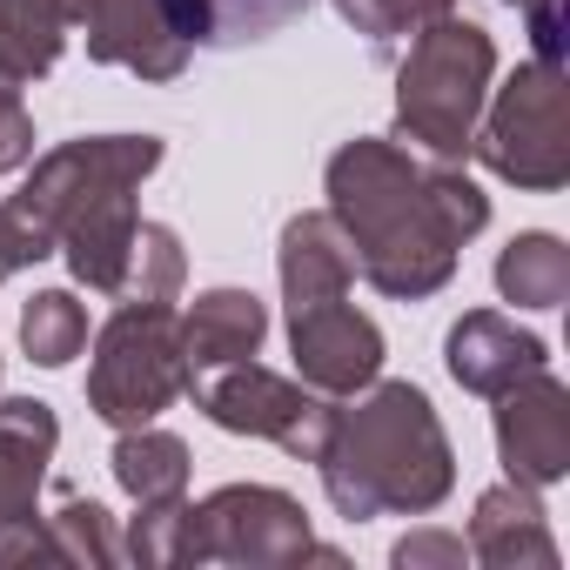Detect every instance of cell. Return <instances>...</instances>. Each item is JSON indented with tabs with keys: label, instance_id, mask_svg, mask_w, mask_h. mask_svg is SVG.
Here are the masks:
<instances>
[{
	"label": "cell",
	"instance_id": "1",
	"mask_svg": "<svg viewBox=\"0 0 570 570\" xmlns=\"http://www.w3.org/2000/svg\"><path fill=\"white\" fill-rule=\"evenodd\" d=\"M330 215L370 289L423 303L456 275V248L483 235L490 195L456 161H416L383 135H356L330 155Z\"/></svg>",
	"mask_w": 570,
	"mask_h": 570
},
{
	"label": "cell",
	"instance_id": "2",
	"mask_svg": "<svg viewBox=\"0 0 570 570\" xmlns=\"http://www.w3.org/2000/svg\"><path fill=\"white\" fill-rule=\"evenodd\" d=\"M323 490L350 523L370 517H430L456 490V450L416 383H370L336 403L316 450Z\"/></svg>",
	"mask_w": 570,
	"mask_h": 570
},
{
	"label": "cell",
	"instance_id": "3",
	"mask_svg": "<svg viewBox=\"0 0 570 570\" xmlns=\"http://www.w3.org/2000/svg\"><path fill=\"white\" fill-rule=\"evenodd\" d=\"M161 135H88V141H61L35 161L28 188L14 195L28 208V222L55 242V255H68L81 289L115 296L121 289V262L128 242L141 228L135 188L161 168Z\"/></svg>",
	"mask_w": 570,
	"mask_h": 570
},
{
	"label": "cell",
	"instance_id": "4",
	"mask_svg": "<svg viewBox=\"0 0 570 570\" xmlns=\"http://www.w3.org/2000/svg\"><path fill=\"white\" fill-rule=\"evenodd\" d=\"M490 81H497V41L463 14L430 21L396 68V135L430 161H463Z\"/></svg>",
	"mask_w": 570,
	"mask_h": 570
},
{
	"label": "cell",
	"instance_id": "5",
	"mask_svg": "<svg viewBox=\"0 0 570 570\" xmlns=\"http://www.w3.org/2000/svg\"><path fill=\"white\" fill-rule=\"evenodd\" d=\"M470 155L523 195H557L570 181V88H563V68L523 61L503 88H490L483 121L470 135Z\"/></svg>",
	"mask_w": 570,
	"mask_h": 570
},
{
	"label": "cell",
	"instance_id": "6",
	"mask_svg": "<svg viewBox=\"0 0 570 570\" xmlns=\"http://www.w3.org/2000/svg\"><path fill=\"white\" fill-rule=\"evenodd\" d=\"M175 396H188V356H181V316L168 303H121L88 363V410L108 430L155 423Z\"/></svg>",
	"mask_w": 570,
	"mask_h": 570
},
{
	"label": "cell",
	"instance_id": "7",
	"mask_svg": "<svg viewBox=\"0 0 570 570\" xmlns=\"http://www.w3.org/2000/svg\"><path fill=\"white\" fill-rule=\"evenodd\" d=\"M316 543L309 510L275 483H222L215 497L188 503L181 563H242V570H289Z\"/></svg>",
	"mask_w": 570,
	"mask_h": 570
},
{
	"label": "cell",
	"instance_id": "8",
	"mask_svg": "<svg viewBox=\"0 0 570 570\" xmlns=\"http://www.w3.org/2000/svg\"><path fill=\"white\" fill-rule=\"evenodd\" d=\"M188 396H195V410H202L215 430H228V436H268L275 450H289V456H303V463H316V450H323V436H330V416H336V396L275 376V370H262L255 356L188 376Z\"/></svg>",
	"mask_w": 570,
	"mask_h": 570
},
{
	"label": "cell",
	"instance_id": "9",
	"mask_svg": "<svg viewBox=\"0 0 570 570\" xmlns=\"http://www.w3.org/2000/svg\"><path fill=\"white\" fill-rule=\"evenodd\" d=\"M61 423L35 396L0 403V563H55L41 530V483L55 463Z\"/></svg>",
	"mask_w": 570,
	"mask_h": 570
},
{
	"label": "cell",
	"instance_id": "10",
	"mask_svg": "<svg viewBox=\"0 0 570 570\" xmlns=\"http://www.w3.org/2000/svg\"><path fill=\"white\" fill-rule=\"evenodd\" d=\"M497 456L510 483H530V490H550L570 476V390L550 370L497 390Z\"/></svg>",
	"mask_w": 570,
	"mask_h": 570
},
{
	"label": "cell",
	"instance_id": "11",
	"mask_svg": "<svg viewBox=\"0 0 570 570\" xmlns=\"http://www.w3.org/2000/svg\"><path fill=\"white\" fill-rule=\"evenodd\" d=\"M289 356L309 390L356 396L383 376V330L363 309H350V296L309 303V309H289Z\"/></svg>",
	"mask_w": 570,
	"mask_h": 570
},
{
	"label": "cell",
	"instance_id": "12",
	"mask_svg": "<svg viewBox=\"0 0 570 570\" xmlns=\"http://www.w3.org/2000/svg\"><path fill=\"white\" fill-rule=\"evenodd\" d=\"M68 14L101 68H128L135 81H175L188 68V41L161 0H68Z\"/></svg>",
	"mask_w": 570,
	"mask_h": 570
},
{
	"label": "cell",
	"instance_id": "13",
	"mask_svg": "<svg viewBox=\"0 0 570 570\" xmlns=\"http://www.w3.org/2000/svg\"><path fill=\"white\" fill-rule=\"evenodd\" d=\"M443 363H450V376H456L470 396H497V390H510L517 376L550 370V350H543V336L517 330L510 316H497V309H470V316L450 330Z\"/></svg>",
	"mask_w": 570,
	"mask_h": 570
},
{
	"label": "cell",
	"instance_id": "14",
	"mask_svg": "<svg viewBox=\"0 0 570 570\" xmlns=\"http://www.w3.org/2000/svg\"><path fill=\"white\" fill-rule=\"evenodd\" d=\"M275 275H282V303L309 309V303H336L356 282V248L343 235V222L330 208H309L282 228L275 242Z\"/></svg>",
	"mask_w": 570,
	"mask_h": 570
},
{
	"label": "cell",
	"instance_id": "15",
	"mask_svg": "<svg viewBox=\"0 0 570 570\" xmlns=\"http://www.w3.org/2000/svg\"><path fill=\"white\" fill-rule=\"evenodd\" d=\"M470 557L490 570H557V537L530 483H497L470 510Z\"/></svg>",
	"mask_w": 570,
	"mask_h": 570
},
{
	"label": "cell",
	"instance_id": "16",
	"mask_svg": "<svg viewBox=\"0 0 570 570\" xmlns=\"http://www.w3.org/2000/svg\"><path fill=\"white\" fill-rule=\"evenodd\" d=\"M262 336H268V309H262L255 289H208V296H195V309L181 316V356H188V376L255 356Z\"/></svg>",
	"mask_w": 570,
	"mask_h": 570
},
{
	"label": "cell",
	"instance_id": "17",
	"mask_svg": "<svg viewBox=\"0 0 570 570\" xmlns=\"http://www.w3.org/2000/svg\"><path fill=\"white\" fill-rule=\"evenodd\" d=\"M161 8L188 48H242L303 21L316 0H161Z\"/></svg>",
	"mask_w": 570,
	"mask_h": 570
},
{
	"label": "cell",
	"instance_id": "18",
	"mask_svg": "<svg viewBox=\"0 0 570 570\" xmlns=\"http://www.w3.org/2000/svg\"><path fill=\"white\" fill-rule=\"evenodd\" d=\"M68 35H75L68 0H0V75L21 88L55 75Z\"/></svg>",
	"mask_w": 570,
	"mask_h": 570
},
{
	"label": "cell",
	"instance_id": "19",
	"mask_svg": "<svg viewBox=\"0 0 570 570\" xmlns=\"http://www.w3.org/2000/svg\"><path fill=\"white\" fill-rule=\"evenodd\" d=\"M497 289L517 309H557L570 296V248L543 228L510 235V248L497 255Z\"/></svg>",
	"mask_w": 570,
	"mask_h": 570
},
{
	"label": "cell",
	"instance_id": "20",
	"mask_svg": "<svg viewBox=\"0 0 570 570\" xmlns=\"http://www.w3.org/2000/svg\"><path fill=\"white\" fill-rule=\"evenodd\" d=\"M115 483L135 497V503H161V497H188V443L141 423V430H121L115 443Z\"/></svg>",
	"mask_w": 570,
	"mask_h": 570
},
{
	"label": "cell",
	"instance_id": "21",
	"mask_svg": "<svg viewBox=\"0 0 570 570\" xmlns=\"http://www.w3.org/2000/svg\"><path fill=\"white\" fill-rule=\"evenodd\" d=\"M188 282V255H181V235L168 222H141L135 242H128V262H121V303H175V289Z\"/></svg>",
	"mask_w": 570,
	"mask_h": 570
},
{
	"label": "cell",
	"instance_id": "22",
	"mask_svg": "<svg viewBox=\"0 0 570 570\" xmlns=\"http://www.w3.org/2000/svg\"><path fill=\"white\" fill-rule=\"evenodd\" d=\"M21 350H28L41 370H68V363L88 350V309L75 303V289H41V296L21 309Z\"/></svg>",
	"mask_w": 570,
	"mask_h": 570
},
{
	"label": "cell",
	"instance_id": "23",
	"mask_svg": "<svg viewBox=\"0 0 570 570\" xmlns=\"http://www.w3.org/2000/svg\"><path fill=\"white\" fill-rule=\"evenodd\" d=\"M41 530H48V557H55V563H88V570L121 563L115 517H108L95 497H68L55 517H41Z\"/></svg>",
	"mask_w": 570,
	"mask_h": 570
},
{
	"label": "cell",
	"instance_id": "24",
	"mask_svg": "<svg viewBox=\"0 0 570 570\" xmlns=\"http://www.w3.org/2000/svg\"><path fill=\"white\" fill-rule=\"evenodd\" d=\"M336 14H343L370 48H396V41H416L430 21L456 14V0H336Z\"/></svg>",
	"mask_w": 570,
	"mask_h": 570
},
{
	"label": "cell",
	"instance_id": "25",
	"mask_svg": "<svg viewBox=\"0 0 570 570\" xmlns=\"http://www.w3.org/2000/svg\"><path fill=\"white\" fill-rule=\"evenodd\" d=\"M181 523H188V497L135 503L121 557H128V563H141V570H181Z\"/></svg>",
	"mask_w": 570,
	"mask_h": 570
},
{
	"label": "cell",
	"instance_id": "26",
	"mask_svg": "<svg viewBox=\"0 0 570 570\" xmlns=\"http://www.w3.org/2000/svg\"><path fill=\"white\" fill-rule=\"evenodd\" d=\"M48 255H55V242L28 222V208L21 202H0V282L35 268V262H48Z\"/></svg>",
	"mask_w": 570,
	"mask_h": 570
},
{
	"label": "cell",
	"instance_id": "27",
	"mask_svg": "<svg viewBox=\"0 0 570 570\" xmlns=\"http://www.w3.org/2000/svg\"><path fill=\"white\" fill-rule=\"evenodd\" d=\"M390 563L396 570H463L470 563V543L456 530H410V537H396Z\"/></svg>",
	"mask_w": 570,
	"mask_h": 570
},
{
	"label": "cell",
	"instance_id": "28",
	"mask_svg": "<svg viewBox=\"0 0 570 570\" xmlns=\"http://www.w3.org/2000/svg\"><path fill=\"white\" fill-rule=\"evenodd\" d=\"M35 161V115L21 101V81L0 75V175H14Z\"/></svg>",
	"mask_w": 570,
	"mask_h": 570
},
{
	"label": "cell",
	"instance_id": "29",
	"mask_svg": "<svg viewBox=\"0 0 570 570\" xmlns=\"http://www.w3.org/2000/svg\"><path fill=\"white\" fill-rule=\"evenodd\" d=\"M510 8H523V14H543V8H563V0H510Z\"/></svg>",
	"mask_w": 570,
	"mask_h": 570
}]
</instances>
